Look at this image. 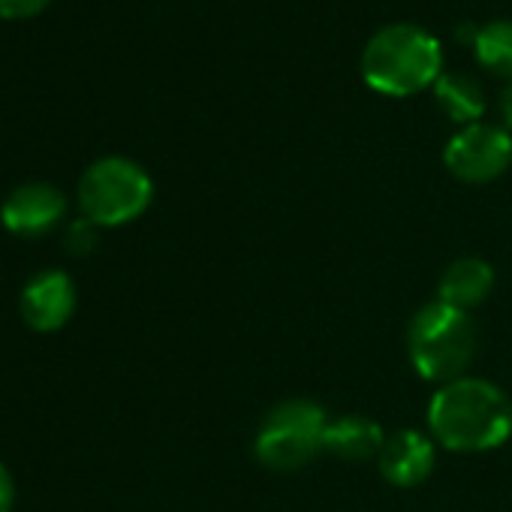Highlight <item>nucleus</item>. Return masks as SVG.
Returning a JSON list of instances; mask_svg holds the SVG:
<instances>
[{"label": "nucleus", "instance_id": "1", "mask_svg": "<svg viewBox=\"0 0 512 512\" xmlns=\"http://www.w3.org/2000/svg\"><path fill=\"white\" fill-rule=\"evenodd\" d=\"M428 434L449 452H491L512 437V401L509 395L482 377H461L428 401Z\"/></svg>", "mask_w": 512, "mask_h": 512}, {"label": "nucleus", "instance_id": "2", "mask_svg": "<svg viewBox=\"0 0 512 512\" xmlns=\"http://www.w3.org/2000/svg\"><path fill=\"white\" fill-rule=\"evenodd\" d=\"M362 76L368 88L386 97H410L443 76L440 43L416 25L380 28L362 52Z\"/></svg>", "mask_w": 512, "mask_h": 512}, {"label": "nucleus", "instance_id": "3", "mask_svg": "<svg viewBox=\"0 0 512 512\" xmlns=\"http://www.w3.org/2000/svg\"><path fill=\"white\" fill-rule=\"evenodd\" d=\"M476 323L440 299L422 305L407 326V356L413 371L437 386L467 377L476 359Z\"/></svg>", "mask_w": 512, "mask_h": 512}, {"label": "nucleus", "instance_id": "4", "mask_svg": "<svg viewBox=\"0 0 512 512\" xmlns=\"http://www.w3.org/2000/svg\"><path fill=\"white\" fill-rule=\"evenodd\" d=\"M329 413L311 398L278 401L256 428L253 455L263 467L278 473H293L317 461L326 452Z\"/></svg>", "mask_w": 512, "mask_h": 512}, {"label": "nucleus", "instance_id": "5", "mask_svg": "<svg viewBox=\"0 0 512 512\" xmlns=\"http://www.w3.org/2000/svg\"><path fill=\"white\" fill-rule=\"evenodd\" d=\"M151 175L130 157H103L79 181L82 214L97 226H124L151 205Z\"/></svg>", "mask_w": 512, "mask_h": 512}, {"label": "nucleus", "instance_id": "6", "mask_svg": "<svg viewBox=\"0 0 512 512\" xmlns=\"http://www.w3.org/2000/svg\"><path fill=\"white\" fill-rule=\"evenodd\" d=\"M443 163L464 184H488L512 163V136L500 124H467L443 148Z\"/></svg>", "mask_w": 512, "mask_h": 512}, {"label": "nucleus", "instance_id": "7", "mask_svg": "<svg viewBox=\"0 0 512 512\" xmlns=\"http://www.w3.org/2000/svg\"><path fill=\"white\" fill-rule=\"evenodd\" d=\"M380 476L395 488H416L422 485L434 467H437V449L431 434L416 428H401L386 437L380 455H377Z\"/></svg>", "mask_w": 512, "mask_h": 512}, {"label": "nucleus", "instance_id": "8", "mask_svg": "<svg viewBox=\"0 0 512 512\" xmlns=\"http://www.w3.org/2000/svg\"><path fill=\"white\" fill-rule=\"evenodd\" d=\"M67 214V199L64 193L49 184V181H28L16 187L0 208V220L16 235H43L55 229Z\"/></svg>", "mask_w": 512, "mask_h": 512}, {"label": "nucleus", "instance_id": "9", "mask_svg": "<svg viewBox=\"0 0 512 512\" xmlns=\"http://www.w3.org/2000/svg\"><path fill=\"white\" fill-rule=\"evenodd\" d=\"M76 311V284L64 272L37 275L22 293V317L34 332H58Z\"/></svg>", "mask_w": 512, "mask_h": 512}, {"label": "nucleus", "instance_id": "10", "mask_svg": "<svg viewBox=\"0 0 512 512\" xmlns=\"http://www.w3.org/2000/svg\"><path fill=\"white\" fill-rule=\"evenodd\" d=\"M383 443H386V434H383L380 422L365 413H347V416L329 419L326 452L347 464L377 461Z\"/></svg>", "mask_w": 512, "mask_h": 512}, {"label": "nucleus", "instance_id": "11", "mask_svg": "<svg viewBox=\"0 0 512 512\" xmlns=\"http://www.w3.org/2000/svg\"><path fill=\"white\" fill-rule=\"evenodd\" d=\"M491 293H494V269L491 263L479 260V256H461V260L449 263L437 281V299L467 314L479 308Z\"/></svg>", "mask_w": 512, "mask_h": 512}, {"label": "nucleus", "instance_id": "12", "mask_svg": "<svg viewBox=\"0 0 512 512\" xmlns=\"http://www.w3.org/2000/svg\"><path fill=\"white\" fill-rule=\"evenodd\" d=\"M434 100L455 124H464V127L476 124L485 112L482 85L467 73H443L434 82Z\"/></svg>", "mask_w": 512, "mask_h": 512}, {"label": "nucleus", "instance_id": "13", "mask_svg": "<svg viewBox=\"0 0 512 512\" xmlns=\"http://www.w3.org/2000/svg\"><path fill=\"white\" fill-rule=\"evenodd\" d=\"M473 55L491 76L512 82V22L500 19V22H488L485 28H479Z\"/></svg>", "mask_w": 512, "mask_h": 512}, {"label": "nucleus", "instance_id": "14", "mask_svg": "<svg viewBox=\"0 0 512 512\" xmlns=\"http://www.w3.org/2000/svg\"><path fill=\"white\" fill-rule=\"evenodd\" d=\"M100 226L97 223H91L88 217H82V220H76L70 229H67V244H70V253H76V256H85V253H91L94 247H97V241H100V232H97Z\"/></svg>", "mask_w": 512, "mask_h": 512}, {"label": "nucleus", "instance_id": "15", "mask_svg": "<svg viewBox=\"0 0 512 512\" xmlns=\"http://www.w3.org/2000/svg\"><path fill=\"white\" fill-rule=\"evenodd\" d=\"M49 7V0H0V16L4 19H28Z\"/></svg>", "mask_w": 512, "mask_h": 512}, {"label": "nucleus", "instance_id": "16", "mask_svg": "<svg viewBox=\"0 0 512 512\" xmlns=\"http://www.w3.org/2000/svg\"><path fill=\"white\" fill-rule=\"evenodd\" d=\"M13 500H16L13 476L4 464H0V512H13Z\"/></svg>", "mask_w": 512, "mask_h": 512}, {"label": "nucleus", "instance_id": "17", "mask_svg": "<svg viewBox=\"0 0 512 512\" xmlns=\"http://www.w3.org/2000/svg\"><path fill=\"white\" fill-rule=\"evenodd\" d=\"M497 112H500V127L512 130V85H506L497 97Z\"/></svg>", "mask_w": 512, "mask_h": 512}]
</instances>
